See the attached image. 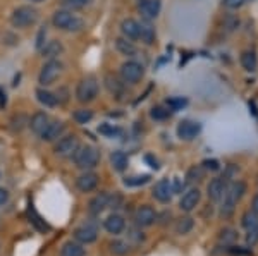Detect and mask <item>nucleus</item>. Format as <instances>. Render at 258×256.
Wrapping results in <instances>:
<instances>
[{
  "instance_id": "37998d69",
  "label": "nucleus",
  "mask_w": 258,
  "mask_h": 256,
  "mask_svg": "<svg viewBox=\"0 0 258 256\" xmlns=\"http://www.w3.org/2000/svg\"><path fill=\"white\" fill-rule=\"evenodd\" d=\"M7 201H9V191L4 189V188H0V206L6 205Z\"/></svg>"
},
{
  "instance_id": "de8ad7c7",
  "label": "nucleus",
  "mask_w": 258,
  "mask_h": 256,
  "mask_svg": "<svg viewBox=\"0 0 258 256\" xmlns=\"http://www.w3.org/2000/svg\"><path fill=\"white\" fill-rule=\"evenodd\" d=\"M47 35V30H40V35H38V40H36V47L41 48L43 47V36Z\"/></svg>"
},
{
  "instance_id": "603ef678",
  "label": "nucleus",
  "mask_w": 258,
  "mask_h": 256,
  "mask_svg": "<svg viewBox=\"0 0 258 256\" xmlns=\"http://www.w3.org/2000/svg\"><path fill=\"white\" fill-rule=\"evenodd\" d=\"M31 2H43V0H31Z\"/></svg>"
},
{
  "instance_id": "f704fd0d",
  "label": "nucleus",
  "mask_w": 258,
  "mask_h": 256,
  "mask_svg": "<svg viewBox=\"0 0 258 256\" xmlns=\"http://www.w3.org/2000/svg\"><path fill=\"white\" fill-rule=\"evenodd\" d=\"M98 131H100V134L107 136V138H114V136L120 134V129H119V127L112 126V124H102V126L98 127Z\"/></svg>"
},
{
  "instance_id": "8fccbe9b",
  "label": "nucleus",
  "mask_w": 258,
  "mask_h": 256,
  "mask_svg": "<svg viewBox=\"0 0 258 256\" xmlns=\"http://www.w3.org/2000/svg\"><path fill=\"white\" fill-rule=\"evenodd\" d=\"M253 212H255L256 215H258V195L253 198Z\"/></svg>"
},
{
  "instance_id": "ddd939ff",
  "label": "nucleus",
  "mask_w": 258,
  "mask_h": 256,
  "mask_svg": "<svg viewBox=\"0 0 258 256\" xmlns=\"http://www.w3.org/2000/svg\"><path fill=\"white\" fill-rule=\"evenodd\" d=\"M226 189H227L226 177H215V179L210 181L207 191H209V198L212 201H220L224 196V193H226Z\"/></svg>"
},
{
  "instance_id": "4468645a",
  "label": "nucleus",
  "mask_w": 258,
  "mask_h": 256,
  "mask_svg": "<svg viewBox=\"0 0 258 256\" xmlns=\"http://www.w3.org/2000/svg\"><path fill=\"white\" fill-rule=\"evenodd\" d=\"M103 227H105V230L109 234H112V236H117V234H120L126 229V220H124V217L119 215V213H112V215L105 218Z\"/></svg>"
},
{
  "instance_id": "2f4dec72",
  "label": "nucleus",
  "mask_w": 258,
  "mask_h": 256,
  "mask_svg": "<svg viewBox=\"0 0 258 256\" xmlns=\"http://www.w3.org/2000/svg\"><path fill=\"white\" fill-rule=\"evenodd\" d=\"M241 224H243V227L244 229H255V227H258V215L255 212H246L243 215V222H241Z\"/></svg>"
},
{
  "instance_id": "a878e982",
  "label": "nucleus",
  "mask_w": 258,
  "mask_h": 256,
  "mask_svg": "<svg viewBox=\"0 0 258 256\" xmlns=\"http://www.w3.org/2000/svg\"><path fill=\"white\" fill-rule=\"evenodd\" d=\"M36 98H38V102L41 103V105H45V107H55L57 105V97H55V95L47 92V90H43V88L36 90Z\"/></svg>"
},
{
  "instance_id": "a19ab883",
  "label": "nucleus",
  "mask_w": 258,
  "mask_h": 256,
  "mask_svg": "<svg viewBox=\"0 0 258 256\" xmlns=\"http://www.w3.org/2000/svg\"><path fill=\"white\" fill-rule=\"evenodd\" d=\"M62 4H64V7H68L71 11H78V9H81V7H85L80 0H62Z\"/></svg>"
},
{
  "instance_id": "473e14b6",
  "label": "nucleus",
  "mask_w": 258,
  "mask_h": 256,
  "mask_svg": "<svg viewBox=\"0 0 258 256\" xmlns=\"http://www.w3.org/2000/svg\"><path fill=\"white\" fill-rule=\"evenodd\" d=\"M150 181V176H135V177H126L124 179V184L129 186V188H138V186H143L147 184Z\"/></svg>"
},
{
  "instance_id": "f03ea898",
  "label": "nucleus",
  "mask_w": 258,
  "mask_h": 256,
  "mask_svg": "<svg viewBox=\"0 0 258 256\" xmlns=\"http://www.w3.org/2000/svg\"><path fill=\"white\" fill-rule=\"evenodd\" d=\"M73 158L78 168H81V170H91V168L97 167L100 162V151L95 146L86 144V146L78 148L76 153L73 155Z\"/></svg>"
},
{
  "instance_id": "c85d7f7f",
  "label": "nucleus",
  "mask_w": 258,
  "mask_h": 256,
  "mask_svg": "<svg viewBox=\"0 0 258 256\" xmlns=\"http://www.w3.org/2000/svg\"><path fill=\"white\" fill-rule=\"evenodd\" d=\"M140 38L143 43L153 45V41H155V31H153V28L150 24H140Z\"/></svg>"
},
{
  "instance_id": "2eb2a0df",
  "label": "nucleus",
  "mask_w": 258,
  "mask_h": 256,
  "mask_svg": "<svg viewBox=\"0 0 258 256\" xmlns=\"http://www.w3.org/2000/svg\"><path fill=\"white\" fill-rule=\"evenodd\" d=\"M76 186H78V189H80L81 193L93 191V189L98 186V176L95 174V172L85 170V174H81L76 179Z\"/></svg>"
},
{
  "instance_id": "6ab92c4d",
  "label": "nucleus",
  "mask_w": 258,
  "mask_h": 256,
  "mask_svg": "<svg viewBox=\"0 0 258 256\" xmlns=\"http://www.w3.org/2000/svg\"><path fill=\"white\" fill-rule=\"evenodd\" d=\"M109 198H110L109 193H100V195L95 196L93 200L90 201V213L91 215H100V213L109 206Z\"/></svg>"
},
{
  "instance_id": "3c124183",
  "label": "nucleus",
  "mask_w": 258,
  "mask_h": 256,
  "mask_svg": "<svg viewBox=\"0 0 258 256\" xmlns=\"http://www.w3.org/2000/svg\"><path fill=\"white\" fill-rule=\"evenodd\" d=\"M80 2L83 4V6H86V4H90V2H93V0H80Z\"/></svg>"
},
{
  "instance_id": "79ce46f5",
  "label": "nucleus",
  "mask_w": 258,
  "mask_h": 256,
  "mask_svg": "<svg viewBox=\"0 0 258 256\" xmlns=\"http://www.w3.org/2000/svg\"><path fill=\"white\" fill-rule=\"evenodd\" d=\"M246 0H224V6L229 7V9H238Z\"/></svg>"
},
{
  "instance_id": "49530a36",
  "label": "nucleus",
  "mask_w": 258,
  "mask_h": 256,
  "mask_svg": "<svg viewBox=\"0 0 258 256\" xmlns=\"http://www.w3.org/2000/svg\"><path fill=\"white\" fill-rule=\"evenodd\" d=\"M182 188H184V183H181V179H174L172 183V191L174 193H181Z\"/></svg>"
},
{
  "instance_id": "20e7f679",
  "label": "nucleus",
  "mask_w": 258,
  "mask_h": 256,
  "mask_svg": "<svg viewBox=\"0 0 258 256\" xmlns=\"http://www.w3.org/2000/svg\"><path fill=\"white\" fill-rule=\"evenodd\" d=\"M36 19H38V11L33 9L31 6H21L12 12V16H11L12 26L21 28V30H23V28L31 26V24H35Z\"/></svg>"
},
{
  "instance_id": "0eeeda50",
  "label": "nucleus",
  "mask_w": 258,
  "mask_h": 256,
  "mask_svg": "<svg viewBox=\"0 0 258 256\" xmlns=\"http://www.w3.org/2000/svg\"><path fill=\"white\" fill-rule=\"evenodd\" d=\"M60 72H62V64H60V62L55 60V59L48 60L47 64L41 67V71H40V76H38L40 84L41 86L52 84V82L60 76Z\"/></svg>"
},
{
  "instance_id": "c03bdc74",
  "label": "nucleus",
  "mask_w": 258,
  "mask_h": 256,
  "mask_svg": "<svg viewBox=\"0 0 258 256\" xmlns=\"http://www.w3.org/2000/svg\"><path fill=\"white\" fill-rule=\"evenodd\" d=\"M203 165H205V168H210V170H217V168H219L217 160H205Z\"/></svg>"
},
{
  "instance_id": "72a5a7b5",
  "label": "nucleus",
  "mask_w": 258,
  "mask_h": 256,
  "mask_svg": "<svg viewBox=\"0 0 258 256\" xmlns=\"http://www.w3.org/2000/svg\"><path fill=\"white\" fill-rule=\"evenodd\" d=\"M91 119H93V112L88 110V109H80V110H76V112H74V121L80 122V124L90 122Z\"/></svg>"
},
{
  "instance_id": "412c9836",
  "label": "nucleus",
  "mask_w": 258,
  "mask_h": 256,
  "mask_svg": "<svg viewBox=\"0 0 258 256\" xmlns=\"http://www.w3.org/2000/svg\"><path fill=\"white\" fill-rule=\"evenodd\" d=\"M86 251L81 242L78 241H66L60 247V256H85Z\"/></svg>"
},
{
  "instance_id": "c756f323",
  "label": "nucleus",
  "mask_w": 258,
  "mask_h": 256,
  "mask_svg": "<svg viewBox=\"0 0 258 256\" xmlns=\"http://www.w3.org/2000/svg\"><path fill=\"white\" fill-rule=\"evenodd\" d=\"M105 86H107V90L114 95V97H119V95L124 92V84H122V82H119L117 77L107 76L105 77Z\"/></svg>"
},
{
  "instance_id": "7ed1b4c3",
  "label": "nucleus",
  "mask_w": 258,
  "mask_h": 256,
  "mask_svg": "<svg viewBox=\"0 0 258 256\" xmlns=\"http://www.w3.org/2000/svg\"><path fill=\"white\" fill-rule=\"evenodd\" d=\"M52 23L55 28L59 30H64V31H71V33H76V31H81L85 28V23L83 19L76 18L74 14H71L69 11H57L52 18Z\"/></svg>"
},
{
  "instance_id": "e433bc0d",
  "label": "nucleus",
  "mask_w": 258,
  "mask_h": 256,
  "mask_svg": "<svg viewBox=\"0 0 258 256\" xmlns=\"http://www.w3.org/2000/svg\"><path fill=\"white\" fill-rule=\"evenodd\" d=\"M188 105V100L182 97H177V98H170V100H167V107L170 110H181L182 107Z\"/></svg>"
},
{
  "instance_id": "423d86ee",
  "label": "nucleus",
  "mask_w": 258,
  "mask_h": 256,
  "mask_svg": "<svg viewBox=\"0 0 258 256\" xmlns=\"http://www.w3.org/2000/svg\"><path fill=\"white\" fill-rule=\"evenodd\" d=\"M143 65L140 62H135V60H127L120 65V77H122L124 82H129V84H135L138 82L141 77H143Z\"/></svg>"
},
{
  "instance_id": "f257e3e1",
  "label": "nucleus",
  "mask_w": 258,
  "mask_h": 256,
  "mask_svg": "<svg viewBox=\"0 0 258 256\" xmlns=\"http://www.w3.org/2000/svg\"><path fill=\"white\" fill-rule=\"evenodd\" d=\"M244 193H246V184H244L243 181H238V183L229 186L222 196L224 201H222V206H220V215L224 218L231 217L232 213H234L236 205H238V201L243 198Z\"/></svg>"
},
{
  "instance_id": "4c0bfd02",
  "label": "nucleus",
  "mask_w": 258,
  "mask_h": 256,
  "mask_svg": "<svg viewBox=\"0 0 258 256\" xmlns=\"http://www.w3.org/2000/svg\"><path fill=\"white\" fill-rule=\"evenodd\" d=\"M236 237H238V234L232 229H224L220 232V242H224V244H231L232 241H236Z\"/></svg>"
},
{
  "instance_id": "c9c22d12",
  "label": "nucleus",
  "mask_w": 258,
  "mask_h": 256,
  "mask_svg": "<svg viewBox=\"0 0 258 256\" xmlns=\"http://www.w3.org/2000/svg\"><path fill=\"white\" fill-rule=\"evenodd\" d=\"M150 115H152V119H155V121H164V119H167L170 115V110L165 109V107H153Z\"/></svg>"
},
{
  "instance_id": "a18cd8bd",
  "label": "nucleus",
  "mask_w": 258,
  "mask_h": 256,
  "mask_svg": "<svg viewBox=\"0 0 258 256\" xmlns=\"http://www.w3.org/2000/svg\"><path fill=\"white\" fill-rule=\"evenodd\" d=\"M145 160H147V162L150 163V167H152V168H155V170L160 167V165H159V160H157V158H153L152 155H147V156H145Z\"/></svg>"
},
{
  "instance_id": "ea45409f",
  "label": "nucleus",
  "mask_w": 258,
  "mask_h": 256,
  "mask_svg": "<svg viewBox=\"0 0 258 256\" xmlns=\"http://www.w3.org/2000/svg\"><path fill=\"white\" fill-rule=\"evenodd\" d=\"M202 176H203L202 168H200V167H193L188 172V183H195V181H200V179H202Z\"/></svg>"
},
{
  "instance_id": "cd10ccee",
  "label": "nucleus",
  "mask_w": 258,
  "mask_h": 256,
  "mask_svg": "<svg viewBox=\"0 0 258 256\" xmlns=\"http://www.w3.org/2000/svg\"><path fill=\"white\" fill-rule=\"evenodd\" d=\"M110 251L115 256H126L129 251H131V246H129L127 241H122V239H115V241L110 242Z\"/></svg>"
},
{
  "instance_id": "6e6552de",
  "label": "nucleus",
  "mask_w": 258,
  "mask_h": 256,
  "mask_svg": "<svg viewBox=\"0 0 258 256\" xmlns=\"http://www.w3.org/2000/svg\"><path fill=\"white\" fill-rule=\"evenodd\" d=\"M98 237V225L95 222H86L74 230V241L81 242V244H91Z\"/></svg>"
},
{
  "instance_id": "f8f14e48",
  "label": "nucleus",
  "mask_w": 258,
  "mask_h": 256,
  "mask_svg": "<svg viewBox=\"0 0 258 256\" xmlns=\"http://www.w3.org/2000/svg\"><path fill=\"white\" fill-rule=\"evenodd\" d=\"M172 195H174L172 183H170L169 179L159 181V183L155 184V188H153V196H155V200L160 201V203H169Z\"/></svg>"
},
{
  "instance_id": "4be33fe9",
  "label": "nucleus",
  "mask_w": 258,
  "mask_h": 256,
  "mask_svg": "<svg viewBox=\"0 0 258 256\" xmlns=\"http://www.w3.org/2000/svg\"><path fill=\"white\" fill-rule=\"evenodd\" d=\"M52 122L50 121V117L45 112H38V114H35L33 115V119H31V122H30V126H31V129H33V133H36V134H41L45 129H47V126Z\"/></svg>"
},
{
  "instance_id": "393cba45",
  "label": "nucleus",
  "mask_w": 258,
  "mask_h": 256,
  "mask_svg": "<svg viewBox=\"0 0 258 256\" xmlns=\"http://www.w3.org/2000/svg\"><path fill=\"white\" fill-rule=\"evenodd\" d=\"M115 48L122 53V55L127 57H135L136 55V47L133 45V41H127V38H117L115 40Z\"/></svg>"
},
{
  "instance_id": "5701e85b",
  "label": "nucleus",
  "mask_w": 258,
  "mask_h": 256,
  "mask_svg": "<svg viewBox=\"0 0 258 256\" xmlns=\"http://www.w3.org/2000/svg\"><path fill=\"white\" fill-rule=\"evenodd\" d=\"M62 50H64V47H62L60 41H57V40L48 41L45 47H41V53H43V57H47V59H55L57 55H60Z\"/></svg>"
},
{
  "instance_id": "aec40b11",
  "label": "nucleus",
  "mask_w": 258,
  "mask_h": 256,
  "mask_svg": "<svg viewBox=\"0 0 258 256\" xmlns=\"http://www.w3.org/2000/svg\"><path fill=\"white\" fill-rule=\"evenodd\" d=\"M120 31L127 40H138L140 38V23L135 19H124L120 24Z\"/></svg>"
},
{
  "instance_id": "58836bf2",
  "label": "nucleus",
  "mask_w": 258,
  "mask_h": 256,
  "mask_svg": "<svg viewBox=\"0 0 258 256\" xmlns=\"http://www.w3.org/2000/svg\"><path fill=\"white\" fill-rule=\"evenodd\" d=\"M256 242H258V227H255V229H249L248 236H246V244L248 246H255Z\"/></svg>"
},
{
  "instance_id": "a211bd4d",
  "label": "nucleus",
  "mask_w": 258,
  "mask_h": 256,
  "mask_svg": "<svg viewBox=\"0 0 258 256\" xmlns=\"http://www.w3.org/2000/svg\"><path fill=\"white\" fill-rule=\"evenodd\" d=\"M200 198H202L200 189H189V191L181 198L179 206H181V210H184V212H191V210L197 208V205L200 203Z\"/></svg>"
},
{
  "instance_id": "bb28decb",
  "label": "nucleus",
  "mask_w": 258,
  "mask_h": 256,
  "mask_svg": "<svg viewBox=\"0 0 258 256\" xmlns=\"http://www.w3.org/2000/svg\"><path fill=\"white\" fill-rule=\"evenodd\" d=\"M241 65L246 69L248 72L256 71V65H258V59L255 55V52H244L241 55Z\"/></svg>"
},
{
  "instance_id": "b1692460",
  "label": "nucleus",
  "mask_w": 258,
  "mask_h": 256,
  "mask_svg": "<svg viewBox=\"0 0 258 256\" xmlns=\"http://www.w3.org/2000/svg\"><path fill=\"white\" fill-rule=\"evenodd\" d=\"M110 163H112V167H114L117 172L126 170L127 163H129L127 155L124 153V151H114V153L110 155Z\"/></svg>"
},
{
  "instance_id": "7c9ffc66",
  "label": "nucleus",
  "mask_w": 258,
  "mask_h": 256,
  "mask_svg": "<svg viewBox=\"0 0 258 256\" xmlns=\"http://www.w3.org/2000/svg\"><path fill=\"white\" fill-rule=\"evenodd\" d=\"M195 227V220L191 217H184V218H179L177 224H176V232L184 236V234L191 232V229Z\"/></svg>"
},
{
  "instance_id": "1a4fd4ad",
  "label": "nucleus",
  "mask_w": 258,
  "mask_h": 256,
  "mask_svg": "<svg viewBox=\"0 0 258 256\" xmlns=\"http://www.w3.org/2000/svg\"><path fill=\"white\" fill-rule=\"evenodd\" d=\"M80 148V141H78L76 136H66V138L59 139V143L55 144L53 151H55L57 156H62V158H69L76 153V150Z\"/></svg>"
},
{
  "instance_id": "39448f33",
  "label": "nucleus",
  "mask_w": 258,
  "mask_h": 256,
  "mask_svg": "<svg viewBox=\"0 0 258 256\" xmlns=\"http://www.w3.org/2000/svg\"><path fill=\"white\" fill-rule=\"evenodd\" d=\"M98 95V82L93 76L83 77L76 88V98L81 103H88L95 100V97Z\"/></svg>"
},
{
  "instance_id": "09e8293b",
  "label": "nucleus",
  "mask_w": 258,
  "mask_h": 256,
  "mask_svg": "<svg viewBox=\"0 0 258 256\" xmlns=\"http://www.w3.org/2000/svg\"><path fill=\"white\" fill-rule=\"evenodd\" d=\"M131 237H133V239H136V241H138V242H140V241H143V239H145V237H143V234H141V236H140L138 230H131Z\"/></svg>"
},
{
  "instance_id": "9d476101",
  "label": "nucleus",
  "mask_w": 258,
  "mask_h": 256,
  "mask_svg": "<svg viewBox=\"0 0 258 256\" xmlns=\"http://www.w3.org/2000/svg\"><path fill=\"white\" fill-rule=\"evenodd\" d=\"M135 222L140 227H150V225H153L157 222L155 210H153L152 206H148V205L140 206V208L136 210V213H135Z\"/></svg>"
},
{
  "instance_id": "9b49d317",
  "label": "nucleus",
  "mask_w": 258,
  "mask_h": 256,
  "mask_svg": "<svg viewBox=\"0 0 258 256\" xmlns=\"http://www.w3.org/2000/svg\"><path fill=\"white\" fill-rule=\"evenodd\" d=\"M200 131H202V126H200L198 122H193V121H182L177 126V136L181 139H184V141H191V139H195L200 134Z\"/></svg>"
},
{
  "instance_id": "f3484780",
  "label": "nucleus",
  "mask_w": 258,
  "mask_h": 256,
  "mask_svg": "<svg viewBox=\"0 0 258 256\" xmlns=\"http://www.w3.org/2000/svg\"><path fill=\"white\" fill-rule=\"evenodd\" d=\"M66 126L64 122L60 121H52L47 126V129L43 131V133L40 134V138L43 139V141H55V139H59L62 133H64Z\"/></svg>"
},
{
  "instance_id": "dca6fc26",
  "label": "nucleus",
  "mask_w": 258,
  "mask_h": 256,
  "mask_svg": "<svg viewBox=\"0 0 258 256\" xmlns=\"http://www.w3.org/2000/svg\"><path fill=\"white\" fill-rule=\"evenodd\" d=\"M140 12L147 21H152L159 16L160 12V0H140L138 4Z\"/></svg>"
}]
</instances>
